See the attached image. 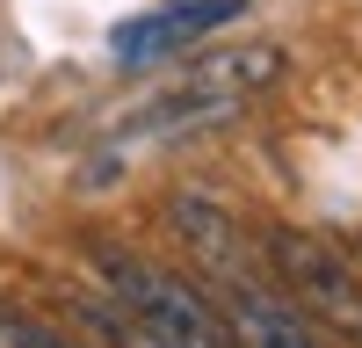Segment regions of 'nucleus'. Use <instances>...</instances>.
Wrapping results in <instances>:
<instances>
[{
    "instance_id": "4",
    "label": "nucleus",
    "mask_w": 362,
    "mask_h": 348,
    "mask_svg": "<svg viewBox=\"0 0 362 348\" xmlns=\"http://www.w3.org/2000/svg\"><path fill=\"white\" fill-rule=\"evenodd\" d=\"M239 15H247V0H167V8H153V15L116 22L109 51L124 58V66H153V58L189 51L196 37H210V29H225V22H239Z\"/></svg>"
},
{
    "instance_id": "7",
    "label": "nucleus",
    "mask_w": 362,
    "mask_h": 348,
    "mask_svg": "<svg viewBox=\"0 0 362 348\" xmlns=\"http://www.w3.org/2000/svg\"><path fill=\"white\" fill-rule=\"evenodd\" d=\"M0 348H73L66 334H51L44 319H29V312H15V305H0Z\"/></svg>"
},
{
    "instance_id": "6",
    "label": "nucleus",
    "mask_w": 362,
    "mask_h": 348,
    "mask_svg": "<svg viewBox=\"0 0 362 348\" xmlns=\"http://www.w3.org/2000/svg\"><path fill=\"white\" fill-rule=\"evenodd\" d=\"M167 218H174L181 240L196 247V261H203L210 276H247V269H254L247 247H239V225H232L210 196H174V203H167Z\"/></svg>"
},
{
    "instance_id": "1",
    "label": "nucleus",
    "mask_w": 362,
    "mask_h": 348,
    "mask_svg": "<svg viewBox=\"0 0 362 348\" xmlns=\"http://www.w3.org/2000/svg\"><path fill=\"white\" fill-rule=\"evenodd\" d=\"M95 269H102V283H109L116 312H124L153 348H239L232 312H218L196 283L153 269L145 254H131V247H95Z\"/></svg>"
},
{
    "instance_id": "3",
    "label": "nucleus",
    "mask_w": 362,
    "mask_h": 348,
    "mask_svg": "<svg viewBox=\"0 0 362 348\" xmlns=\"http://www.w3.org/2000/svg\"><path fill=\"white\" fill-rule=\"evenodd\" d=\"M268 261H276V276H283L319 319H334V327L362 334V283H355V269H348L326 240L276 225V232H268Z\"/></svg>"
},
{
    "instance_id": "5",
    "label": "nucleus",
    "mask_w": 362,
    "mask_h": 348,
    "mask_svg": "<svg viewBox=\"0 0 362 348\" xmlns=\"http://www.w3.org/2000/svg\"><path fill=\"white\" fill-rule=\"evenodd\" d=\"M218 290H225V312H232L239 341H254V348H319L312 327L297 319V305L276 298L268 283H254V269L247 276H218Z\"/></svg>"
},
{
    "instance_id": "2",
    "label": "nucleus",
    "mask_w": 362,
    "mask_h": 348,
    "mask_svg": "<svg viewBox=\"0 0 362 348\" xmlns=\"http://www.w3.org/2000/svg\"><path fill=\"white\" fill-rule=\"evenodd\" d=\"M283 73V51L276 44H254V51H210L203 66H189L167 95L153 102V116L145 124L153 131H174V124H210V116H232L239 95H254V87H268Z\"/></svg>"
}]
</instances>
